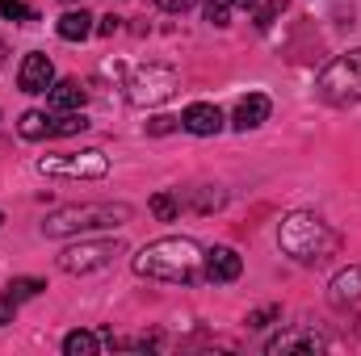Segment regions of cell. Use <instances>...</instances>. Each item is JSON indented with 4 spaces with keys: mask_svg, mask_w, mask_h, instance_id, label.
<instances>
[{
    "mask_svg": "<svg viewBox=\"0 0 361 356\" xmlns=\"http://www.w3.org/2000/svg\"><path fill=\"white\" fill-rule=\"evenodd\" d=\"M202 248L185 235H169V239H156L147 248H139L135 256V272L147 276V281H164V285H193L202 276Z\"/></svg>",
    "mask_w": 361,
    "mask_h": 356,
    "instance_id": "obj_1",
    "label": "cell"
},
{
    "mask_svg": "<svg viewBox=\"0 0 361 356\" xmlns=\"http://www.w3.org/2000/svg\"><path fill=\"white\" fill-rule=\"evenodd\" d=\"M277 243L298 265H319L341 248V235L328 222H319L315 214H286L281 227H277Z\"/></svg>",
    "mask_w": 361,
    "mask_h": 356,
    "instance_id": "obj_2",
    "label": "cell"
},
{
    "mask_svg": "<svg viewBox=\"0 0 361 356\" xmlns=\"http://www.w3.org/2000/svg\"><path fill=\"white\" fill-rule=\"evenodd\" d=\"M130 222V205L122 201H89V205H63L55 214H47L42 235L47 239H72V235H89V231H114Z\"/></svg>",
    "mask_w": 361,
    "mask_h": 356,
    "instance_id": "obj_3",
    "label": "cell"
},
{
    "mask_svg": "<svg viewBox=\"0 0 361 356\" xmlns=\"http://www.w3.org/2000/svg\"><path fill=\"white\" fill-rule=\"evenodd\" d=\"M315 89H319L324 101H332V105H353V101H361V51L336 55V59L319 72Z\"/></svg>",
    "mask_w": 361,
    "mask_h": 356,
    "instance_id": "obj_4",
    "label": "cell"
},
{
    "mask_svg": "<svg viewBox=\"0 0 361 356\" xmlns=\"http://www.w3.org/2000/svg\"><path fill=\"white\" fill-rule=\"evenodd\" d=\"M42 177H72V180H101L109 177V160H105V151H68V155H38V164H34Z\"/></svg>",
    "mask_w": 361,
    "mask_h": 356,
    "instance_id": "obj_5",
    "label": "cell"
},
{
    "mask_svg": "<svg viewBox=\"0 0 361 356\" xmlns=\"http://www.w3.org/2000/svg\"><path fill=\"white\" fill-rule=\"evenodd\" d=\"M180 89V76L173 68H160V63H147V68H135L126 76V96L135 105H160Z\"/></svg>",
    "mask_w": 361,
    "mask_h": 356,
    "instance_id": "obj_6",
    "label": "cell"
},
{
    "mask_svg": "<svg viewBox=\"0 0 361 356\" xmlns=\"http://www.w3.org/2000/svg\"><path fill=\"white\" fill-rule=\"evenodd\" d=\"M118 252H122V243H118V239H80L76 248H68V252L59 256V268H63V272H72V276H85V272L105 268Z\"/></svg>",
    "mask_w": 361,
    "mask_h": 356,
    "instance_id": "obj_7",
    "label": "cell"
},
{
    "mask_svg": "<svg viewBox=\"0 0 361 356\" xmlns=\"http://www.w3.org/2000/svg\"><path fill=\"white\" fill-rule=\"evenodd\" d=\"M55 84V63L42 55V51H30L25 59H21V68H17V89L30 92V96H38V92H47Z\"/></svg>",
    "mask_w": 361,
    "mask_h": 356,
    "instance_id": "obj_8",
    "label": "cell"
},
{
    "mask_svg": "<svg viewBox=\"0 0 361 356\" xmlns=\"http://www.w3.org/2000/svg\"><path fill=\"white\" fill-rule=\"evenodd\" d=\"M328 348V336H319L315 327H290L281 336H273L265 344L269 356H286V352H324Z\"/></svg>",
    "mask_w": 361,
    "mask_h": 356,
    "instance_id": "obj_9",
    "label": "cell"
},
{
    "mask_svg": "<svg viewBox=\"0 0 361 356\" xmlns=\"http://www.w3.org/2000/svg\"><path fill=\"white\" fill-rule=\"evenodd\" d=\"M202 272H206V281H214V285H231V281H240V272H244V260H240V252L235 248H210L206 256H202Z\"/></svg>",
    "mask_w": 361,
    "mask_h": 356,
    "instance_id": "obj_10",
    "label": "cell"
},
{
    "mask_svg": "<svg viewBox=\"0 0 361 356\" xmlns=\"http://www.w3.org/2000/svg\"><path fill=\"white\" fill-rule=\"evenodd\" d=\"M273 113V101L265 92H248V96H240V105H235V113H231V126L240 130V134H248V130H257L261 122H269Z\"/></svg>",
    "mask_w": 361,
    "mask_h": 356,
    "instance_id": "obj_11",
    "label": "cell"
},
{
    "mask_svg": "<svg viewBox=\"0 0 361 356\" xmlns=\"http://www.w3.org/2000/svg\"><path fill=\"white\" fill-rule=\"evenodd\" d=\"M328 302H332L336 310L357 306L361 302V265H349V268H341V272L332 276V285H328Z\"/></svg>",
    "mask_w": 361,
    "mask_h": 356,
    "instance_id": "obj_12",
    "label": "cell"
},
{
    "mask_svg": "<svg viewBox=\"0 0 361 356\" xmlns=\"http://www.w3.org/2000/svg\"><path fill=\"white\" fill-rule=\"evenodd\" d=\"M180 126L189 130V134H219L223 130V109L219 105H210V101H193L185 113H180Z\"/></svg>",
    "mask_w": 361,
    "mask_h": 356,
    "instance_id": "obj_13",
    "label": "cell"
},
{
    "mask_svg": "<svg viewBox=\"0 0 361 356\" xmlns=\"http://www.w3.org/2000/svg\"><path fill=\"white\" fill-rule=\"evenodd\" d=\"M85 96L89 92L80 89V80H59V84L47 89V105H51V113H68V109H80Z\"/></svg>",
    "mask_w": 361,
    "mask_h": 356,
    "instance_id": "obj_14",
    "label": "cell"
},
{
    "mask_svg": "<svg viewBox=\"0 0 361 356\" xmlns=\"http://www.w3.org/2000/svg\"><path fill=\"white\" fill-rule=\"evenodd\" d=\"M55 30H59V38H63V42H85V38L92 34V17L85 13V8H68V13L59 17V25H55Z\"/></svg>",
    "mask_w": 361,
    "mask_h": 356,
    "instance_id": "obj_15",
    "label": "cell"
},
{
    "mask_svg": "<svg viewBox=\"0 0 361 356\" xmlns=\"http://www.w3.org/2000/svg\"><path fill=\"white\" fill-rule=\"evenodd\" d=\"M17 134H21V139H30V143L51 139V117H47L42 109H25V113L17 117Z\"/></svg>",
    "mask_w": 361,
    "mask_h": 356,
    "instance_id": "obj_16",
    "label": "cell"
},
{
    "mask_svg": "<svg viewBox=\"0 0 361 356\" xmlns=\"http://www.w3.org/2000/svg\"><path fill=\"white\" fill-rule=\"evenodd\" d=\"M80 130H89V117L80 109H68V113L51 117V139H68V134H80Z\"/></svg>",
    "mask_w": 361,
    "mask_h": 356,
    "instance_id": "obj_17",
    "label": "cell"
},
{
    "mask_svg": "<svg viewBox=\"0 0 361 356\" xmlns=\"http://www.w3.org/2000/svg\"><path fill=\"white\" fill-rule=\"evenodd\" d=\"M97 348H101V340L92 331H68L63 336V352L68 356H97Z\"/></svg>",
    "mask_w": 361,
    "mask_h": 356,
    "instance_id": "obj_18",
    "label": "cell"
},
{
    "mask_svg": "<svg viewBox=\"0 0 361 356\" xmlns=\"http://www.w3.org/2000/svg\"><path fill=\"white\" fill-rule=\"evenodd\" d=\"M147 205H152V214L160 222H177V214H180V197H173V193H156Z\"/></svg>",
    "mask_w": 361,
    "mask_h": 356,
    "instance_id": "obj_19",
    "label": "cell"
},
{
    "mask_svg": "<svg viewBox=\"0 0 361 356\" xmlns=\"http://www.w3.org/2000/svg\"><path fill=\"white\" fill-rule=\"evenodd\" d=\"M47 289V281H38V276H17L13 285H8V293L17 298V302H25V298H38Z\"/></svg>",
    "mask_w": 361,
    "mask_h": 356,
    "instance_id": "obj_20",
    "label": "cell"
},
{
    "mask_svg": "<svg viewBox=\"0 0 361 356\" xmlns=\"http://www.w3.org/2000/svg\"><path fill=\"white\" fill-rule=\"evenodd\" d=\"M0 17L4 21H34V8L25 0H0Z\"/></svg>",
    "mask_w": 361,
    "mask_h": 356,
    "instance_id": "obj_21",
    "label": "cell"
},
{
    "mask_svg": "<svg viewBox=\"0 0 361 356\" xmlns=\"http://www.w3.org/2000/svg\"><path fill=\"white\" fill-rule=\"evenodd\" d=\"M206 21L210 25H227L231 21V0H206Z\"/></svg>",
    "mask_w": 361,
    "mask_h": 356,
    "instance_id": "obj_22",
    "label": "cell"
},
{
    "mask_svg": "<svg viewBox=\"0 0 361 356\" xmlns=\"http://www.w3.org/2000/svg\"><path fill=\"white\" fill-rule=\"evenodd\" d=\"M277 314H281V306H265V310H252V314H248V327H269Z\"/></svg>",
    "mask_w": 361,
    "mask_h": 356,
    "instance_id": "obj_23",
    "label": "cell"
},
{
    "mask_svg": "<svg viewBox=\"0 0 361 356\" xmlns=\"http://www.w3.org/2000/svg\"><path fill=\"white\" fill-rule=\"evenodd\" d=\"M193 205H197V210H219V205H223V193H219V189H214V193L202 189V193L193 197Z\"/></svg>",
    "mask_w": 361,
    "mask_h": 356,
    "instance_id": "obj_24",
    "label": "cell"
},
{
    "mask_svg": "<svg viewBox=\"0 0 361 356\" xmlns=\"http://www.w3.org/2000/svg\"><path fill=\"white\" fill-rule=\"evenodd\" d=\"M281 8H286V0H269V4H265V8L257 13V25H261V30H269V25H273V17H277Z\"/></svg>",
    "mask_w": 361,
    "mask_h": 356,
    "instance_id": "obj_25",
    "label": "cell"
},
{
    "mask_svg": "<svg viewBox=\"0 0 361 356\" xmlns=\"http://www.w3.org/2000/svg\"><path fill=\"white\" fill-rule=\"evenodd\" d=\"M13 314H17V298L4 289V298H0V327H8V323H13Z\"/></svg>",
    "mask_w": 361,
    "mask_h": 356,
    "instance_id": "obj_26",
    "label": "cell"
},
{
    "mask_svg": "<svg viewBox=\"0 0 361 356\" xmlns=\"http://www.w3.org/2000/svg\"><path fill=\"white\" fill-rule=\"evenodd\" d=\"M177 126H180V117H152V122H147L152 134H169V130H177Z\"/></svg>",
    "mask_w": 361,
    "mask_h": 356,
    "instance_id": "obj_27",
    "label": "cell"
},
{
    "mask_svg": "<svg viewBox=\"0 0 361 356\" xmlns=\"http://www.w3.org/2000/svg\"><path fill=\"white\" fill-rule=\"evenodd\" d=\"M156 4H160L164 13H189V8H193L197 0H156Z\"/></svg>",
    "mask_w": 361,
    "mask_h": 356,
    "instance_id": "obj_28",
    "label": "cell"
},
{
    "mask_svg": "<svg viewBox=\"0 0 361 356\" xmlns=\"http://www.w3.org/2000/svg\"><path fill=\"white\" fill-rule=\"evenodd\" d=\"M118 25H122V17H114V13H109V17H101L97 34H105V38H109V34H118Z\"/></svg>",
    "mask_w": 361,
    "mask_h": 356,
    "instance_id": "obj_29",
    "label": "cell"
},
{
    "mask_svg": "<svg viewBox=\"0 0 361 356\" xmlns=\"http://www.w3.org/2000/svg\"><path fill=\"white\" fill-rule=\"evenodd\" d=\"M231 4H240V8H257L261 0H231Z\"/></svg>",
    "mask_w": 361,
    "mask_h": 356,
    "instance_id": "obj_30",
    "label": "cell"
},
{
    "mask_svg": "<svg viewBox=\"0 0 361 356\" xmlns=\"http://www.w3.org/2000/svg\"><path fill=\"white\" fill-rule=\"evenodd\" d=\"M0 222H4V214H0Z\"/></svg>",
    "mask_w": 361,
    "mask_h": 356,
    "instance_id": "obj_31",
    "label": "cell"
}]
</instances>
